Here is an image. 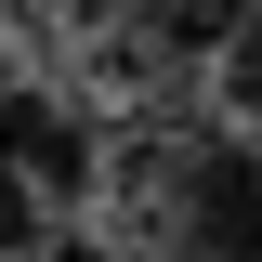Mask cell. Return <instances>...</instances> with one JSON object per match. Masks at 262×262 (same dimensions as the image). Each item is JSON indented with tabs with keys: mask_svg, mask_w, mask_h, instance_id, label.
<instances>
[{
	"mask_svg": "<svg viewBox=\"0 0 262 262\" xmlns=\"http://www.w3.org/2000/svg\"><path fill=\"white\" fill-rule=\"evenodd\" d=\"M131 196L158 223V262H262V158L236 131H196V144H144Z\"/></svg>",
	"mask_w": 262,
	"mask_h": 262,
	"instance_id": "1",
	"label": "cell"
},
{
	"mask_svg": "<svg viewBox=\"0 0 262 262\" xmlns=\"http://www.w3.org/2000/svg\"><path fill=\"white\" fill-rule=\"evenodd\" d=\"M118 13L158 53H236V27H249V0H118Z\"/></svg>",
	"mask_w": 262,
	"mask_h": 262,
	"instance_id": "2",
	"label": "cell"
},
{
	"mask_svg": "<svg viewBox=\"0 0 262 262\" xmlns=\"http://www.w3.org/2000/svg\"><path fill=\"white\" fill-rule=\"evenodd\" d=\"M223 105L262 118V0H249V27H236V53H223Z\"/></svg>",
	"mask_w": 262,
	"mask_h": 262,
	"instance_id": "3",
	"label": "cell"
}]
</instances>
